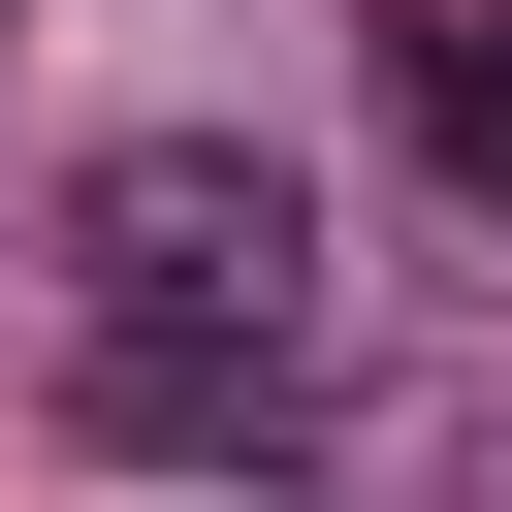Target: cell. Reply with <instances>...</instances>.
Returning a JSON list of instances; mask_svg holds the SVG:
<instances>
[{
    "label": "cell",
    "instance_id": "obj_1",
    "mask_svg": "<svg viewBox=\"0 0 512 512\" xmlns=\"http://www.w3.org/2000/svg\"><path fill=\"white\" fill-rule=\"evenodd\" d=\"M64 416L160 448V480L320 416V192L256 128H96L64 160Z\"/></svg>",
    "mask_w": 512,
    "mask_h": 512
},
{
    "label": "cell",
    "instance_id": "obj_2",
    "mask_svg": "<svg viewBox=\"0 0 512 512\" xmlns=\"http://www.w3.org/2000/svg\"><path fill=\"white\" fill-rule=\"evenodd\" d=\"M416 160H448V192L512 224V32H416Z\"/></svg>",
    "mask_w": 512,
    "mask_h": 512
}]
</instances>
